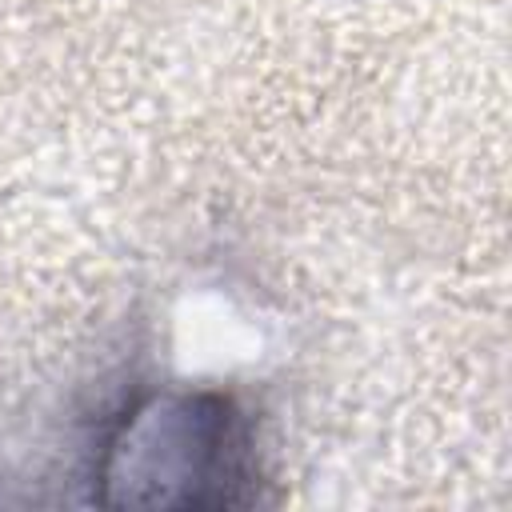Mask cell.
Returning <instances> with one entry per match:
<instances>
[{
  "label": "cell",
  "instance_id": "1",
  "mask_svg": "<svg viewBox=\"0 0 512 512\" xmlns=\"http://www.w3.org/2000/svg\"><path fill=\"white\" fill-rule=\"evenodd\" d=\"M236 432L224 404L152 400L116 436L104 460V500L144 508L228 504L240 484Z\"/></svg>",
  "mask_w": 512,
  "mask_h": 512
}]
</instances>
